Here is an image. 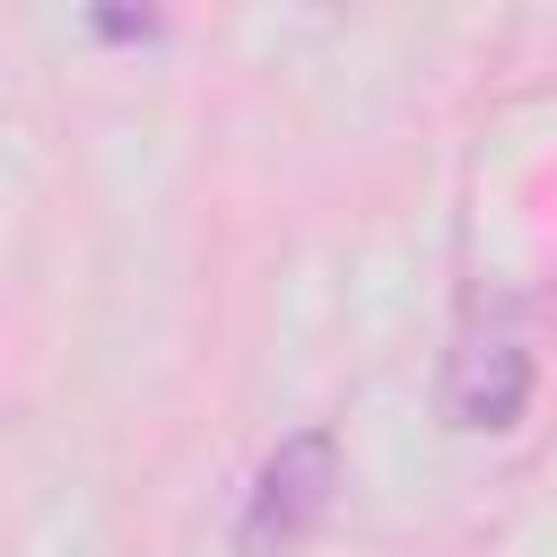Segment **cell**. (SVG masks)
Returning a JSON list of instances; mask_svg holds the SVG:
<instances>
[{
    "mask_svg": "<svg viewBox=\"0 0 557 557\" xmlns=\"http://www.w3.org/2000/svg\"><path fill=\"white\" fill-rule=\"evenodd\" d=\"M444 409H453L461 435H505V426H522V409H531V348H522V339H470V348L453 357Z\"/></svg>",
    "mask_w": 557,
    "mask_h": 557,
    "instance_id": "cell-2",
    "label": "cell"
},
{
    "mask_svg": "<svg viewBox=\"0 0 557 557\" xmlns=\"http://www.w3.org/2000/svg\"><path fill=\"white\" fill-rule=\"evenodd\" d=\"M148 26H157V9H148V0H139V9H131V0H96V35H104V44L148 35Z\"/></svg>",
    "mask_w": 557,
    "mask_h": 557,
    "instance_id": "cell-3",
    "label": "cell"
},
{
    "mask_svg": "<svg viewBox=\"0 0 557 557\" xmlns=\"http://www.w3.org/2000/svg\"><path fill=\"white\" fill-rule=\"evenodd\" d=\"M331 496H339V444H331V426H296V435L261 461V479H252V496H244L235 557H287V548L331 513Z\"/></svg>",
    "mask_w": 557,
    "mask_h": 557,
    "instance_id": "cell-1",
    "label": "cell"
}]
</instances>
